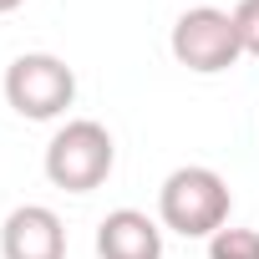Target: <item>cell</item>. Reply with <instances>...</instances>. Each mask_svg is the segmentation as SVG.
I'll return each instance as SVG.
<instances>
[{"label": "cell", "instance_id": "8992f818", "mask_svg": "<svg viewBox=\"0 0 259 259\" xmlns=\"http://www.w3.org/2000/svg\"><path fill=\"white\" fill-rule=\"evenodd\" d=\"M97 259H163V224L143 208H112L97 224Z\"/></svg>", "mask_w": 259, "mask_h": 259}, {"label": "cell", "instance_id": "52a82bcc", "mask_svg": "<svg viewBox=\"0 0 259 259\" xmlns=\"http://www.w3.org/2000/svg\"><path fill=\"white\" fill-rule=\"evenodd\" d=\"M208 259H259V229H219L208 239Z\"/></svg>", "mask_w": 259, "mask_h": 259}, {"label": "cell", "instance_id": "9c48e42d", "mask_svg": "<svg viewBox=\"0 0 259 259\" xmlns=\"http://www.w3.org/2000/svg\"><path fill=\"white\" fill-rule=\"evenodd\" d=\"M26 0H0V16H11V11H21Z\"/></svg>", "mask_w": 259, "mask_h": 259}, {"label": "cell", "instance_id": "3957f363", "mask_svg": "<svg viewBox=\"0 0 259 259\" xmlns=\"http://www.w3.org/2000/svg\"><path fill=\"white\" fill-rule=\"evenodd\" d=\"M6 102L26 122H56L76 102V71L51 51H26L6 66Z\"/></svg>", "mask_w": 259, "mask_h": 259}, {"label": "cell", "instance_id": "277c9868", "mask_svg": "<svg viewBox=\"0 0 259 259\" xmlns=\"http://www.w3.org/2000/svg\"><path fill=\"white\" fill-rule=\"evenodd\" d=\"M168 51L178 66L198 71V76H219L229 71L244 46H239V31H234V11H219V6H193L173 21V36H168Z\"/></svg>", "mask_w": 259, "mask_h": 259}, {"label": "cell", "instance_id": "5b68a950", "mask_svg": "<svg viewBox=\"0 0 259 259\" xmlns=\"http://www.w3.org/2000/svg\"><path fill=\"white\" fill-rule=\"evenodd\" d=\"M0 254L6 259H66V224L46 203H21L0 224Z\"/></svg>", "mask_w": 259, "mask_h": 259}, {"label": "cell", "instance_id": "6da1fadb", "mask_svg": "<svg viewBox=\"0 0 259 259\" xmlns=\"http://www.w3.org/2000/svg\"><path fill=\"white\" fill-rule=\"evenodd\" d=\"M229 208H234V193H229L224 173H213L203 163L173 168L158 188V224L183 239H213L229 224Z\"/></svg>", "mask_w": 259, "mask_h": 259}, {"label": "cell", "instance_id": "ba28073f", "mask_svg": "<svg viewBox=\"0 0 259 259\" xmlns=\"http://www.w3.org/2000/svg\"><path fill=\"white\" fill-rule=\"evenodd\" d=\"M234 31H239L244 56L259 61V0H239V6H234Z\"/></svg>", "mask_w": 259, "mask_h": 259}, {"label": "cell", "instance_id": "7a4b0ae2", "mask_svg": "<svg viewBox=\"0 0 259 259\" xmlns=\"http://www.w3.org/2000/svg\"><path fill=\"white\" fill-rule=\"evenodd\" d=\"M41 168H46V178H51L56 188H66V193H92V188H102V183L112 178V168H117V143H112V133H107L102 122L71 117V122H61L56 133H51Z\"/></svg>", "mask_w": 259, "mask_h": 259}]
</instances>
